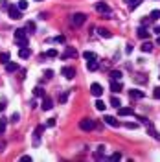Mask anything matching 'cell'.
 Masks as SVG:
<instances>
[{
  "label": "cell",
  "instance_id": "cell-25",
  "mask_svg": "<svg viewBox=\"0 0 160 162\" xmlns=\"http://www.w3.org/2000/svg\"><path fill=\"white\" fill-rule=\"evenodd\" d=\"M33 94L37 96V98H44V89H41V87H35V89H33Z\"/></svg>",
  "mask_w": 160,
  "mask_h": 162
},
{
  "label": "cell",
  "instance_id": "cell-12",
  "mask_svg": "<svg viewBox=\"0 0 160 162\" xmlns=\"http://www.w3.org/2000/svg\"><path fill=\"white\" fill-rule=\"evenodd\" d=\"M103 120H105L107 125H111V127H118V125H120V122L116 120L114 116H103Z\"/></svg>",
  "mask_w": 160,
  "mask_h": 162
},
{
  "label": "cell",
  "instance_id": "cell-36",
  "mask_svg": "<svg viewBox=\"0 0 160 162\" xmlns=\"http://www.w3.org/2000/svg\"><path fill=\"white\" fill-rule=\"evenodd\" d=\"M66 100H68V90H66V92H63V94H61V98H59V101H61V103H65Z\"/></svg>",
  "mask_w": 160,
  "mask_h": 162
},
{
  "label": "cell",
  "instance_id": "cell-45",
  "mask_svg": "<svg viewBox=\"0 0 160 162\" xmlns=\"http://www.w3.org/2000/svg\"><path fill=\"white\" fill-rule=\"evenodd\" d=\"M133 52V44H127V48H125V53H131Z\"/></svg>",
  "mask_w": 160,
  "mask_h": 162
},
{
  "label": "cell",
  "instance_id": "cell-11",
  "mask_svg": "<svg viewBox=\"0 0 160 162\" xmlns=\"http://www.w3.org/2000/svg\"><path fill=\"white\" fill-rule=\"evenodd\" d=\"M44 127H46V125H37V127H35V131H33V136H35V146L39 144V138H41V135L44 133Z\"/></svg>",
  "mask_w": 160,
  "mask_h": 162
},
{
  "label": "cell",
  "instance_id": "cell-3",
  "mask_svg": "<svg viewBox=\"0 0 160 162\" xmlns=\"http://www.w3.org/2000/svg\"><path fill=\"white\" fill-rule=\"evenodd\" d=\"M7 15H9V18H13V20H20V18H22V11L18 9V6H13V4H9Z\"/></svg>",
  "mask_w": 160,
  "mask_h": 162
},
{
  "label": "cell",
  "instance_id": "cell-7",
  "mask_svg": "<svg viewBox=\"0 0 160 162\" xmlns=\"http://www.w3.org/2000/svg\"><path fill=\"white\" fill-rule=\"evenodd\" d=\"M41 107H42V111H50L52 107H53V100H52V98H48V96H44V98H42Z\"/></svg>",
  "mask_w": 160,
  "mask_h": 162
},
{
  "label": "cell",
  "instance_id": "cell-6",
  "mask_svg": "<svg viewBox=\"0 0 160 162\" xmlns=\"http://www.w3.org/2000/svg\"><path fill=\"white\" fill-rule=\"evenodd\" d=\"M61 74L65 75L66 79H72L74 75H76V70H74V67H63V68H61Z\"/></svg>",
  "mask_w": 160,
  "mask_h": 162
},
{
  "label": "cell",
  "instance_id": "cell-40",
  "mask_svg": "<svg viewBox=\"0 0 160 162\" xmlns=\"http://www.w3.org/2000/svg\"><path fill=\"white\" fill-rule=\"evenodd\" d=\"M142 75H144V74H138V75H136L134 79H136L138 83H144V81H147V78H142Z\"/></svg>",
  "mask_w": 160,
  "mask_h": 162
},
{
  "label": "cell",
  "instance_id": "cell-33",
  "mask_svg": "<svg viewBox=\"0 0 160 162\" xmlns=\"http://www.w3.org/2000/svg\"><path fill=\"white\" fill-rule=\"evenodd\" d=\"M17 6H18L20 11H24V9L28 7V2H26V0H18V4H17Z\"/></svg>",
  "mask_w": 160,
  "mask_h": 162
},
{
  "label": "cell",
  "instance_id": "cell-5",
  "mask_svg": "<svg viewBox=\"0 0 160 162\" xmlns=\"http://www.w3.org/2000/svg\"><path fill=\"white\" fill-rule=\"evenodd\" d=\"M90 92H92V96L100 98V96H103V87H101L100 83H92L90 85Z\"/></svg>",
  "mask_w": 160,
  "mask_h": 162
},
{
  "label": "cell",
  "instance_id": "cell-51",
  "mask_svg": "<svg viewBox=\"0 0 160 162\" xmlns=\"http://www.w3.org/2000/svg\"><path fill=\"white\" fill-rule=\"evenodd\" d=\"M37 2H41V0H37Z\"/></svg>",
  "mask_w": 160,
  "mask_h": 162
},
{
  "label": "cell",
  "instance_id": "cell-38",
  "mask_svg": "<svg viewBox=\"0 0 160 162\" xmlns=\"http://www.w3.org/2000/svg\"><path fill=\"white\" fill-rule=\"evenodd\" d=\"M120 158H122V153H118V151L111 155V160H120Z\"/></svg>",
  "mask_w": 160,
  "mask_h": 162
},
{
  "label": "cell",
  "instance_id": "cell-18",
  "mask_svg": "<svg viewBox=\"0 0 160 162\" xmlns=\"http://www.w3.org/2000/svg\"><path fill=\"white\" fill-rule=\"evenodd\" d=\"M87 68H88L90 72H96V70L100 68V64H98V61H96V59H94V61H87Z\"/></svg>",
  "mask_w": 160,
  "mask_h": 162
},
{
  "label": "cell",
  "instance_id": "cell-35",
  "mask_svg": "<svg viewBox=\"0 0 160 162\" xmlns=\"http://www.w3.org/2000/svg\"><path fill=\"white\" fill-rule=\"evenodd\" d=\"M7 7H9L7 0H0V9H6V11H7Z\"/></svg>",
  "mask_w": 160,
  "mask_h": 162
},
{
  "label": "cell",
  "instance_id": "cell-22",
  "mask_svg": "<svg viewBox=\"0 0 160 162\" xmlns=\"http://www.w3.org/2000/svg\"><path fill=\"white\" fill-rule=\"evenodd\" d=\"M147 129H149V133H151V136H153V138H156V140H160V135L156 133V129H155V127L151 125V124H147Z\"/></svg>",
  "mask_w": 160,
  "mask_h": 162
},
{
  "label": "cell",
  "instance_id": "cell-17",
  "mask_svg": "<svg viewBox=\"0 0 160 162\" xmlns=\"http://www.w3.org/2000/svg\"><path fill=\"white\" fill-rule=\"evenodd\" d=\"M129 96H131V100H142V98H144V96H145V94H144L142 90H138V89H134V90H131V94H129Z\"/></svg>",
  "mask_w": 160,
  "mask_h": 162
},
{
  "label": "cell",
  "instance_id": "cell-1",
  "mask_svg": "<svg viewBox=\"0 0 160 162\" xmlns=\"http://www.w3.org/2000/svg\"><path fill=\"white\" fill-rule=\"evenodd\" d=\"M15 42H17V46H28V35H26V30L22 28H18L15 30Z\"/></svg>",
  "mask_w": 160,
  "mask_h": 162
},
{
  "label": "cell",
  "instance_id": "cell-24",
  "mask_svg": "<svg viewBox=\"0 0 160 162\" xmlns=\"http://www.w3.org/2000/svg\"><path fill=\"white\" fill-rule=\"evenodd\" d=\"M7 61H9V52H2V53H0V63L6 64Z\"/></svg>",
  "mask_w": 160,
  "mask_h": 162
},
{
  "label": "cell",
  "instance_id": "cell-44",
  "mask_svg": "<svg viewBox=\"0 0 160 162\" xmlns=\"http://www.w3.org/2000/svg\"><path fill=\"white\" fill-rule=\"evenodd\" d=\"M53 41H55V42H65V37H63V35H57Z\"/></svg>",
  "mask_w": 160,
  "mask_h": 162
},
{
  "label": "cell",
  "instance_id": "cell-4",
  "mask_svg": "<svg viewBox=\"0 0 160 162\" xmlns=\"http://www.w3.org/2000/svg\"><path fill=\"white\" fill-rule=\"evenodd\" d=\"M94 127H96V124H94L92 118H83V120L79 122V129H81V131H92Z\"/></svg>",
  "mask_w": 160,
  "mask_h": 162
},
{
  "label": "cell",
  "instance_id": "cell-10",
  "mask_svg": "<svg viewBox=\"0 0 160 162\" xmlns=\"http://www.w3.org/2000/svg\"><path fill=\"white\" fill-rule=\"evenodd\" d=\"M118 114L120 116H131V114H134V111H133V107H118Z\"/></svg>",
  "mask_w": 160,
  "mask_h": 162
},
{
  "label": "cell",
  "instance_id": "cell-27",
  "mask_svg": "<svg viewBox=\"0 0 160 162\" xmlns=\"http://www.w3.org/2000/svg\"><path fill=\"white\" fill-rule=\"evenodd\" d=\"M57 55H59V52H57V50H48V52L44 53V57H50V59L57 57Z\"/></svg>",
  "mask_w": 160,
  "mask_h": 162
},
{
  "label": "cell",
  "instance_id": "cell-8",
  "mask_svg": "<svg viewBox=\"0 0 160 162\" xmlns=\"http://www.w3.org/2000/svg\"><path fill=\"white\" fill-rule=\"evenodd\" d=\"M96 11H98V13H107V15H109V13H111V7L107 6L105 2H98V4H96Z\"/></svg>",
  "mask_w": 160,
  "mask_h": 162
},
{
  "label": "cell",
  "instance_id": "cell-37",
  "mask_svg": "<svg viewBox=\"0 0 160 162\" xmlns=\"http://www.w3.org/2000/svg\"><path fill=\"white\" fill-rule=\"evenodd\" d=\"M153 98H155V100H160V87H156V89L153 90Z\"/></svg>",
  "mask_w": 160,
  "mask_h": 162
},
{
  "label": "cell",
  "instance_id": "cell-34",
  "mask_svg": "<svg viewBox=\"0 0 160 162\" xmlns=\"http://www.w3.org/2000/svg\"><path fill=\"white\" fill-rule=\"evenodd\" d=\"M18 120H20V114H18V112H13L11 118H9V122H13V124H17Z\"/></svg>",
  "mask_w": 160,
  "mask_h": 162
},
{
  "label": "cell",
  "instance_id": "cell-20",
  "mask_svg": "<svg viewBox=\"0 0 160 162\" xmlns=\"http://www.w3.org/2000/svg\"><path fill=\"white\" fill-rule=\"evenodd\" d=\"M127 4H129V9H136L138 6L142 4V0H125Z\"/></svg>",
  "mask_w": 160,
  "mask_h": 162
},
{
  "label": "cell",
  "instance_id": "cell-47",
  "mask_svg": "<svg viewBox=\"0 0 160 162\" xmlns=\"http://www.w3.org/2000/svg\"><path fill=\"white\" fill-rule=\"evenodd\" d=\"M20 160H26V162L29 160V162H31V157H29V155H24V157H22V158H20Z\"/></svg>",
  "mask_w": 160,
  "mask_h": 162
},
{
  "label": "cell",
  "instance_id": "cell-46",
  "mask_svg": "<svg viewBox=\"0 0 160 162\" xmlns=\"http://www.w3.org/2000/svg\"><path fill=\"white\" fill-rule=\"evenodd\" d=\"M4 109H6V100L0 101V111H4Z\"/></svg>",
  "mask_w": 160,
  "mask_h": 162
},
{
  "label": "cell",
  "instance_id": "cell-50",
  "mask_svg": "<svg viewBox=\"0 0 160 162\" xmlns=\"http://www.w3.org/2000/svg\"><path fill=\"white\" fill-rule=\"evenodd\" d=\"M156 44H158V46H160V37H158V39H156Z\"/></svg>",
  "mask_w": 160,
  "mask_h": 162
},
{
  "label": "cell",
  "instance_id": "cell-49",
  "mask_svg": "<svg viewBox=\"0 0 160 162\" xmlns=\"http://www.w3.org/2000/svg\"><path fill=\"white\" fill-rule=\"evenodd\" d=\"M155 33H160V26H156V28H155Z\"/></svg>",
  "mask_w": 160,
  "mask_h": 162
},
{
  "label": "cell",
  "instance_id": "cell-39",
  "mask_svg": "<svg viewBox=\"0 0 160 162\" xmlns=\"http://www.w3.org/2000/svg\"><path fill=\"white\" fill-rule=\"evenodd\" d=\"M125 127H127V129H136V127H138V124H134V122H127V124H125Z\"/></svg>",
  "mask_w": 160,
  "mask_h": 162
},
{
  "label": "cell",
  "instance_id": "cell-2",
  "mask_svg": "<svg viewBox=\"0 0 160 162\" xmlns=\"http://www.w3.org/2000/svg\"><path fill=\"white\" fill-rule=\"evenodd\" d=\"M85 20H87V15H85V13H74L70 17V24L74 28H79L81 24H85Z\"/></svg>",
  "mask_w": 160,
  "mask_h": 162
},
{
  "label": "cell",
  "instance_id": "cell-13",
  "mask_svg": "<svg viewBox=\"0 0 160 162\" xmlns=\"http://www.w3.org/2000/svg\"><path fill=\"white\" fill-rule=\"evenodd\" d=\"M29 55H31V50H29L28 46H22V48L18 50V57H20V59H28Z\"/></svg>",
  "mask_w": 160,
  "mask_h": 162
},
{
  "label": "cell",
  "instance_id": "cell-15",
  "mask_svg": "<svg viewBox=\"0 0 160 162\" xmlns=\"http://www.w3.org/2000/svg\"><path fill=\"white\" fill-rule=\"evenodd\" d=\"M136 35L140 37V39H147V37H149V31H147L145 26H140V28L136 30Z\"/></svg>",
  "mask_w": 160,
  "mask_h": 162
},
{
  "label": "cell",
  "instance_id": "cell-41",
  "mask_svg": "<svg viewBox=\"0 0 160 162\" xmlns=\"http://www.w3.org/2000/svg\"><path fill=\"white\" fill-rule=\"evenodd\" d=\"M26 30H31V31H35V22H26Z\"/></svg>",
  "mask_w": 160,
  "mask_h": 162
},
{
  "label": "cell",
  "instance_id": "cell-19",
  "mask_svg": "<svg viewBox=\"0 0 160 162\" xmlns=\"http://www.w3.org/2000/svg\"><path fill=\"white\" fill-rule=\"evenodd\" d=\"M98 33H100L101 37H105V39H111V37H112V33H111L109 30H105V28H98Z\"/></svg>",
  "mask_w": 160,
  "mask_h": 162
},
{
  "label": "cell",
  "instance_id": "cell-29",
  "mask_svg": "<svg viewBox=\"0 0 160 162\" xmlns=\"http://www.w3.org/2000/svg\"><path fill=\"white\" fill-rule=\"evenodd\" d=\"M111 105H112V107H116V109H118V107H122V101H120L118 98H116V96H112V98H111Z\"/></svg>",
  "mask_w": 160,
  "mask_h": 162
},
{
  "label": "cell",
  "instance_id": "cell-26",
  "mask_svg": "<svg viewBox=\"0 0 160 162\" xmlns=\"http://www.w3.org/2000/svg\"><path fill=\"white\" fill-rule=\"evenodd\" d=\"M103 153H105V146H100V147H98V151L94 153V158H101V157H103Z\"/></svg>",
  "mask_w": 160,
  "mask_h": 162
},
{
  "label": "cell",
  "instance_id": "cell-42",
  "mask_svg": "<svg viewBox=\"0 0 160 162\" xmlns=\"http://www.w3.org/2000/svg\"><path fill=\"white\" fill-rule=\"evenodd\" d=\"M53 125H55V118H50L46 122V127H53Z\"/></svg>",
  "mask_w": 160,
  "mask_h": 162
},
{
  "label": "cell",
  "instance_id": "cell-48",
  "mask_svg": "<svg viewBox=\"0 0 160 162\" xmlns=\"http://www.w3.org/2000/svg\"><path fill=\"white\" fill-rule=\"evenodd\" d=\"M39 18H42V20L48 18V13H41V15H39Z\"/></svg>",
  "mask_w": 160,
  "mask_h": 162
},
{
  "label": "cell",
  "instance_id": "cell-43",
  "mask_svg": "<svg viewBox=\"0 0 160 162\" xmlns=\"http://www.w3.org/2000/svg\"><path fill=\"white\" fill-rule=\"evenodd\" d=\"M44 75H46V79H52V78H53V70H46Z\"/></svg>",
  "mask_w": 160,
  "mask_h": 162
},
{
  "label": "cell",
  "instance_id": "cell-9",
  "mask_svg": "<svg viewBox=\"0 0 160 162\" xmlns=\"http://www.w3.org/2000/svg\"><path fill=\"white\" fill-rule=\"evenodd\" d=\"M77 55V52H76V48H72V46H66V52L61 55V59H68V57H76Z\"/></svg>",
  "mask_w": 160,
  "mask_h": 162
},
{
  "label": "cell",
  "instance_id": "cell-23",
  "mask_svg": "<svg viewBox=\"0 0 160 162\" xmlns=\"http://www.w3.org/2000/svg\"><path fill=\"white\" fill-rule=\"evenodd\" d=\"M122 75H123L122 70H112V72H111V79H118V81H120Z\"/></svg>",
  "mask_w": 160,
  "mask_h": 162
},
{
  "label": "cell",
  "instance_id": "cell-16",
  "mask_svg": "<svg viewBox=\"0 0 160 162\" xmlns=\"http://www.w3.org/2000/svg\"><path fill=\"white\" fill-rule=\"evenodd\" d=\"M17 70H18V64H17V63H11V61L6 63V72L13 74V72H17Z\"/></svg>",
  "mask_w": 160,
  "mask_h": 162
},
{
  "label": "cell",
  "instance_id": "cell-14",
  "mask_svg": "<svg viewBox=\"0 0 160 162\" xmlns=\"http://www.w3.org/2000/svg\"><path fill=\"white\" fill-rule=\"evenodd\" d=\"M111 90H112V92H120V90H123V85H122L118 79H112V83H111Z\"/></svg>",
  "mask_w": 160,
  "mask_h": 162
},
{
  "label": "cell",
  "instance_id": "cell-28",
  "mask_svg": "<svg viewBox=\"0 0 160 162\" xmlns=\"http://www.w3.org/2000/svg\"><path fill=\"white\" fill-rule=\"evenodd\" d=\"M140 48H142V52H151V50H153V44L147 41V42H144V44H142Z\"/></svg>",
  "mask_w": 160,
  "mask_h": 162
},
{
  "label": "cell",
  "instance_id": "cell-30",
  "mask_svg": "<svg viewBox=\"0 0 160 162\" xmlns=\"http://www.w3.org/2000/svg\"><path fill=\"white\" fill-rule=\"evenodd\" d=\"M94 105H96V109H98V111H105V107H107L103 100H98V101H96Z\"/></svg>",
  "mask_w": 160,
  "mask_h": 162
},
{
  "label": "cell",
  "instance_id": "cell-32",
  "mask_svg": "<svg viewBox=\"0 0 160 162\" xmlns=\"http://www.w3.org/2000/svg\"><path fill=\"white\" fill-rule=\"evenodd\" d=\"M6 133V118H0V135Z\"/></svg>",
  "mask_w": 160,
  "mask_h": 162
},
{
  "label": "cell",
  "instance_id": "cell-31",
  "mask_svg": "<svg viewBox=\"0 0 160 162\" xmlns=\"http://www.w3.org/2000/svg\"><path fill=\"white\" fill-rule=\"evenodd\" d=\"M149 17H151L153 20H158V18H160V9H153V11H151V15H149Z\"/></svg>",
  "mask_w": 160,
  "mask_h": 162
},
{
  "label": "cell",
  "instance_id": "cell-21",
  "mask_svg": "<svg viewBox=\"0 0 160 162\" xmlns=\"http://www.w3.org/2000/svg\"><path fill=\"white\" fill-rule=\"evenodd\" d=\"M83 57H85V59H87V61H94V59H98V55H96V53H94V52H88V50H87V52H85V53H83Z\"/></svg>",
  "mask_w": 160,
  "mask_h": 162
}]
</instances>
